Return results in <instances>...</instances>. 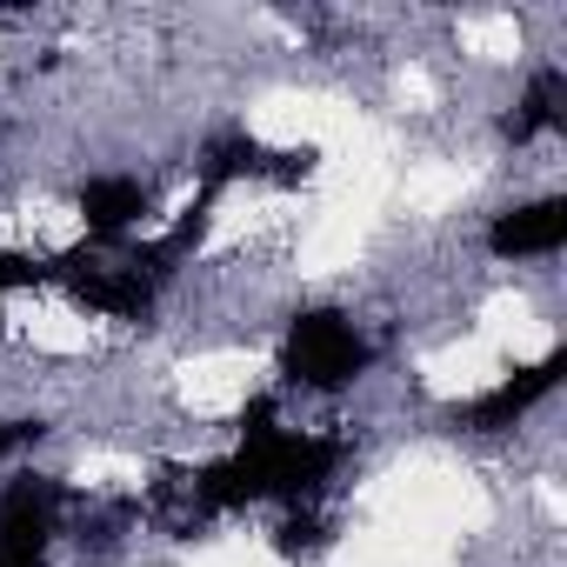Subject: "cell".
Instances as JSON below:
<instances>
[{
	"mask_svg": "<svg viewBox=\"0 0 567 567\" xmlns=\"http://www.w3.org/2000/svg\"><path fill=\"white\" fill-rule=\"evenodd\" d=\"M274 368L301 394H348L354 381L374 374V341L348 308H301L288 328H280Z\"/></svg>",
	"mask_w": 567,
	"mask_h": 567,
	"instance_id": "cell-1",
	"label": "cell"
},
{
	"mask_svg": "<svg viewBox=\"0 0 567 567\" xmlns=\"http://www.w3.org/2000/svg\"><path fill=\"white\" fill-rule=\"evenodd\" d=\"M68 507H74V494L61 487V474L14 467L8 481H0V547H8V554H34V560H54V540L68 527Z\"/></svg>",
	"mask_w": 567,
	"mask_h": 567,
	"instance_id": "cell-2",
	"label": "cell"
},
{
	"mask_svg": "<svg viewBox=\"0 0 567 567\" xmlns=\"http://www.w3.org/2000/svg\"><path fill=\"white\" fill-rule=\"evenodd\" d=\"M560 374H567V348H547L540 361L507 368L494 388H481L467 408H454V427H467V434H507V427H520V421L560 388Z\"/></svg>",
	"mask_w": 567,
	"mask_h": 567,
	"instance_id": "cell-3",
	"label": "cell"
},
{
	"mask_svg": "<svg viewBox=\"0 0 567 567\" xmlns=\"http://www.w3.org/2000/svg\"><path fill=\"white\" fill-rule=\"evenodd\" d=\"M74 214H81V234H87L94 247H127V240L147 227V214H154V181L121 174V167L87 174L81 194H74Z\"/></svg>",
	"mask_w": 567,
	"mask_h": 567,
	"instance_id": "cell-4",
	"label": "cell"
},
{
	"mask_svg": "<svg viewBox=\"0 0 567 567\" xmlns=\"http://www.w3.org/2000/svg\"><path fill=\"white\" fill-rule=\"evenodd\" d=\"M501 267L514 260H554L567 247V194H534V200H514L487 220V240H481Z\"/></svg>",
	"mask_w": 567,
	"mask_h": 567,
	"instance_id": "cell-5",
	"label": "cell"
},
{
	"mask_svg": "<svg viewBox=\"0 0 567 567\" xmlns=\"http://www.w3.org/2000/svg\"><path fill=\"white\" fill-rule=\"evenodd\" d=\"M567 127V74L560 68H534L527 87L514 94V107L501 114V134L514 147H534V141H554Z\"/></svg>",
	"mask_w": 567,
	"mask_h": 567,
	"instance_id": "cell-6",
	"label": "cell"
},
{
	"mask_svg": "<svg viewBox=\"0 0 567 567\" xmlns=\"http://www.w3.org/2000/svg\"><path fill=\"white\" fill-rule=\"evenodd\" d=\"M54 280V260L48 254H28V247H0V301H14L28 288H48Z\"/></svg>",
	"mask_w": 567,
	"mask_h": 567,
	"instance_id": "cell-7",
	"label": "cell"
},
{
	"mask_svg": "<svg viewBox=\"0 0 567 567\" xmlns=\"http://www.w3.org/2000/svg\"><path fill=\"white\" fill-rule=\"evenodd\" d=\"M41 434H48L41 421H0V467H8V461H21V454L41 441Z\"/></svg>",
	"mask_w": 567,
	"mask_h": 567,
	"instance_id": "cell-8",
	"label": "cell"
},
{
	"mask_svg": "<svg viewBox=\"0 0 567 567\" xmlns=\"http://www.w3.org/2000/svg\"><path fill=\"white\" fill-rule=\"evenodd\" d=\"M0 567H54V560H34V554H8V547H0Z\"/></svg>",
	"mask_w": 567,
	"mask_h": 567,
	"instance_id": "cell-9",
	"label": "cell"
}]
</instances>
